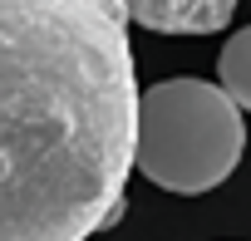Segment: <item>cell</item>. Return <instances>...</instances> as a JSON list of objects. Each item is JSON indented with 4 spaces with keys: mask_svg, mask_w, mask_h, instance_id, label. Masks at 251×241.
Here are the masks:
<instances>
[{
    "mask_svg": "<svg viewBox=\"0 0 251 241\" xmlns=\"http://www.w3.org/2000/svg\"><path fill=\"white\" fill-rule=\"evenodd\" d=\"M138 74L118 0H0V241H89L123 212Z\"/></svg>",
    "mask_w": 251,
    "mask_h": 241,
    "instance_id": "1",
    "label": "cell"
},
{
    "mask_svg": "<svg viewBox=\"0 0 251 241\" xmlns=\"http://www.w3.org/2000/svg\"><path fill=\"white\" fill-rule=\"evenodd\" d=\"M246 123L241 108L207 79H163L138 94L133 168L163 192H212L241 163Z\"/></svg>",
    "mask_w": 251,
    "mask_h": 241,
    "instance_id": "2",
    "label": "cell"
},
{
    "mask_svg": "<svg viewBox=\"0 0 251 241\" xmlns=\"http://www.w3.org/2000/svg\"><path fill=\"white\" fill-rule=\"evenodd\" d=\"M123 15L158 35H212L231 20L236 0H118Z\"/></svg>",
    "mask_w": 251,
    "mask_h": 241,
    "instance_id": "3",
    "label": "cell"
},
{
    "mask_svg": "<svg viewBox=\"0 0 251 241\" xmlns=\"http://www.w3.org/2000/svg\"><path fill=\"white\" fill-rule=\"evenodd\" d=\"M217 79H222V94H226L241 113H251V25L236 30V35L222 45V54H217Z\"/></svg>",
    "mask_w": 251,
    "mask_h": 241,
    "instance_id": "4",
    "label": "cell"
}]
</instances>
